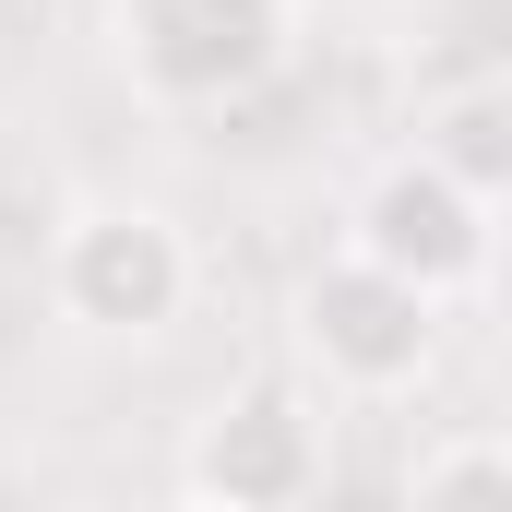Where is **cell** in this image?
<instances>
[{
    "label": "cell",
    "mask_w": 512,
    "mask_h": 512,
    "mask_svg": "<svg viewBox=\"0 0 512 512\" xmlns=\"http://www.w3.org/2000/svg\"><path fill=\"white\" fill-rule=\"evenodd\" d=\"M298 0H108V60L131 72L143 108H239L286 72Z\"/></svg>",
    "instance_id": "obj_1"
},
{
    "label": "cell",
    "mask_w": 512,
    "mask_h": 512,
    "mask_svg": "<svg viewBox=\"0 0 512 512\" xmlns=\"http://www.w3.org/2000/svg\"><path fill=\"white\" fill-rule=\"evenodd\" d=\"M298 358H310V382L334 405H393V393L429 382V358H441V298L405 286L393 262H370L346 239L334 262H310V286H298Z\"/></svg>",
    "instance_id": "obj_2"
},
{
    "label": "cell",
    "mask_w": 512,
    "mask_h": 512,
    "mask_svg": "<svg viewBox=\"0 0 512 512\" xmlns=\"http://www.w3.org/2000/svg\"><path fill=\"white\" fill-rule=\"evenodd\" d=\"M48 286L84 334H167L191 310V239L155 203H84L48 239Z\"/></svg>",
    "instance_id": "obj_3"
},
{
    "label": "cell",
    "mask_w": 512,
    "mask_h": 512,
    "mask_svg": "<svg viewBox=\"0 0 512 512\" xmlns=\"http://www.w3.org/2000/svg\"><path fill=\"white\" fill-rule=\"evenodd\" d=\"M489 215H501V203H489V191H465L441 155H393L382 179L358 191L346 239H358L370 262H393L405 286H429V298L453 310V298H477V286L501 274V227H489Z\"/></svg>",
    "instance_id": "obj_4"
},
{
    "label": "cell",
    "mask_w": 512,
    "mask_h": 512,
    "mask_svg": "<svg viewBox=\"0 0 512 512\" xmlns=\"http://www.w3.org/2000/svg\"><path fill=\"white\" fill-rule=\"evenodd\" d=\"M322 489V417L298 405V393H239V405H215L203 417V441H191V501H227V512H286Z\"/></svg>",
    "instance_id": "obj_5"
},
{
    "label": "cell",
    "mask_w": 512,
    "mask_h": 512,
    "mask_svg": "<svg viewBox=\"0 0 512 512\" xmlns=\"http://www.w3.org/2000/svg\"><path fill=\"white\" fill-rule=\"evenodd\" d=\"M417 155H441L465 191L512 203V84H453V96L417 120Z\"/></svg>",
    "instance_id": "obj_6"
},
{
    "label": "cell",
    "mask_w": 512,
    "mask_h": 512,
    "mask_svg": "<svg viewBox=\"0 0 512 512\" xmlns=\"http://www.w3.org/2000/svg\"><path fill=\"white\" fill-rule=\"evenodd\" d=\"M405 501L417 512H465V501L512 512V429H453V441H429V453L405 465Z\"/></svg>",
    "instance_id": "obj_7"
}]
</instances>
